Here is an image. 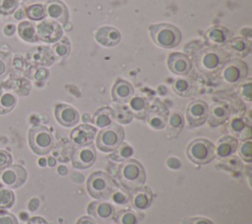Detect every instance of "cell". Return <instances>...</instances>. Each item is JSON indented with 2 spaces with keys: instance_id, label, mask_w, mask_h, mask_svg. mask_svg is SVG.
<instances>
[{
  "instance_id": "obj_1",
  "label": "cell",
  "mask_w": 252,
  "mask_h": 224,
  "mask_svg": "<svg viewBox=\"0 0 252 224\" xmlns=\"http://www.w3.org/2000/svg\"><path fill=\"white\" fill-rule=\"evenodd\" d=\"M117 178L128 191H135L145 184L146 173L143 165L136 159H125L118 168Z\"/></svg>"
},
{
  "instance_id": "obj_2",
  "label": "cell",
  "mask_w": 252,
  "mask_h": 224,
  "mask_svg": "<svg viewBox=\"0 0 252 224\" xmlns=\"http://www.w3.org/2000/svg\"><path fill=\"white\" fill-rule=\"evenodd\" d=\"M226 61H228L227 52L214 46L206 47L195 57L196 66L203 73H215L220 70Z\"/></svg>"
},
{
  "instance_id": "obj_3",
  "label": "cell",
  "mask_w": 252,
  "mask_h": 224,
  "mask_svg": "<svg viewBox=\"0 0 252 224\" xmlns=\"http://www.w3.org/2000/svg\"><path fill=\"white\" fill-rule=\"evenodd\" d=\"M149 31L155 44L161 48H174L176 47L182 38L179 28L170 24H156L149 26Z\"/></svg>"
},
{
  "instance_id": "obj_4",
  "label": "cell",
  "mask_w": 252,
  "mask_h": 224,
  "mask_svg": "<svg viewBox=\"0 0 252 224\" xmlns=\"http://www.w3.org/2000/svg\"><path fill=\"white\" fill-rule=\"evenodd\" d=\"M89 194L96 199H107L117 190V185L111 177L101 171L94 172L87 182Z\"/></svg>"
},
{
  "instance_id": "obj_5",
  "label": "cell",
  "mask_w": 252,
  "mask_h": 224,
  "mask_svg": "<svg viewBox=\"0 0 252 224\" xmlns=\"http://www.w3.org/2000/svg\"><path fill=\"white\" fill-rule=\"evenodd\" d=\"M124 129L118 124H110L102 128L96 137V146L104 152L116 150L124 140Z\"/></svg>"
},
{
  "instance_id": "obj_6",
  "label": "cell",
  "mask_w": 252,
  "mask_h": 224,
  "mask_svg": "<svg viewBox=\"0 0 252 224\" xmlns=\"http://www.w3.org/2000/svg\"><path fill=\"white\" fill-rule=\"evenodd\" d=\"M187 157L195 164L210 163L216 155L215 145L206 139H196L192 140L186 149Z\"/></svg>"
},
{
  "instance_id": "obj_7",
  "label": "cell",
  "mask_w": 252,
  "mask_h": 224,
  "mask_svg": "<svg viewBox=\"0 0 252 224\" xmlns=\"http://www.w3.org/2000/svg\"><path fill=\"white\" fill-rule=\"evenodd\" d=\"M29 142L34 153L44 155L52 149L54 139L47 128L43 126H34L29 132Z\"/></svg>"
},
{
  "instance_id": "obj_8",
  "label": "cell",
  "mask_w": 252,
  "mask_h": 224,
  "mask_svg": "<svg viewBox=\"0 0 252 224\" xmlns=\"http://www.w3.org/2000/svg\"><path fill=\"white\" fill-rule=\"evenodd\" d=\"M26 169L18 164L0 168V186L4 185L12 189L21 187L27 180Z\"/></svg>"
},
{
  "instance_id": "obj_9",
  "label": "cell",
  "mask_w": 252,
  "mask_h": 224,
  "mask_svg": "<svg viewBox=\"0 0 252 224\" xmlns=\"http://www.w3.org/2000/svg\"><path fill=\"white\" fill-rule=\"evenodd\" d=\"M221 78L230 84H236L244 80L248 73L247 65L238 59L226 61L221 67Z\"/></svg>"
},
{
  "instance_id": "obj_10",
  "label": "cell",
  "mask_w": 252,
  "mask_h": 224,
  "mask_svg": "<svg viewBox=\"0 0 252 224\" xmlns=\"http://www.w3.org/2000/svg\"><path fill=\"white\" fill-rule=\"evenodd\" d=\"M168 108L161 101L156 100L149 106L146 117L148 124L156 130H161L165 128L168 121Z\"/></svg>"
},
{
  "instance_id": "obj_11",
  "label": "cell",
  "mask_w": 252,
  "mask_h": 224,
  "mask_svg": "<svg viewBox=\"0 0 252 224\" xmlns=\"http://www.w3.org/2000/svg\"><path fill=\"white\" fill-rule=\"evenodd\" d=\"M36 35L46 43H55L63 37L61 26L52 20H44L36 26Z\"/></svg>"
},
{
  "instance_id": "obj_12",
  "label": "cell",
  "mask_w": 252,
  "mask_h": 224,
  "mask_svg": "<svg viewBox=\"0 0 252 224\" xmlns=\"http://www.w3.org/2000/svg\"><path fill=\"white\" fill-rule=\"evenodd\" d=\"M209 106L203 100H194L192 101L186 111V117L188 123L191 127L202 126L208 118Z\"/></svg>"
},
{
  "instance_id": "obj_13",
  "label": "cell",
  "mask_w": 252,
  "mask_h": 224,
  "mask_svg": "<svg viewBox=\"0 0 252 224\" xmlns=\"http://www.w3.org/2000/svg\"><path fill=\"white\" fill-rule=\"evenodd\" d=\"M88 213L94 219V221L101 224H105L110 219H112V217L115 214V209L114 206L109 202L96 200L89 204Z\"/></svg>"
},
{
  "instance_id": "obj_14",
  "label": "cell",
  "mask_w": 252,
  "mask_h": 224,
  "mask_svg": "<svg viewBox=\"0 0 252 224\" xmlns=\"http://www.w3.org/2000/svg\"><path fill=\"white\" fill-rule=\"evenodd\" d=\"M96 158L94 146L91 143L88 145L79 146L72 155V164L75 168L86 169L91 167Z\"/></svg>"
},
{
  "instance_id": "obj_15",
  "label": "cell",
  "mask_w": 252,
  "mask_h": 224,
  "mask_svg": "<svg viewBox=\"0 0 252 224\" xmlns=\"http://www.w3.org/2000/svg\"><path fill=\"white\" fill-rule=\"evenodd\" d=\"M45 15L52 21L66 25L69 20V10L67 6L60 0H48L44 4Z\"/></svg>"
},
{
  "instance_id": "obj_16",
  "label": "cell",
  "mask_w": 252,
  "mask_h": 224,
  "mask_svg": "<svg viewBox=\"0 0 252 224\" xmlns=\"http://www.w3.org/2000/svg\"><path fill=\"white\" fill-rule=\"evenodd\" d=\"M54 114L57 122L64 127H73L77 125L80 120L79 112L68 104H57Z\"/></svg>"
},
{
  "instance_id": "obj_17",
  "label": "cell",
  "mask_w": 252,
  "mask_h": 224,
  "mask_svg": "<svg viewBox=\"0 0 252 224\" xmlns=\"http://www.w3.org/2000/svg\"><path fill=\"white\" fill-rule=\"evenodd\" d=\"M167 65L169 70L179 76L189 74L192 69V63L186 54L180 52H173L168 56Z\"/></svg>"
},
{
  "instance_id": "obj_18",
  "label": "cell",
  "mask_w": 252,
  "mask_h": 224,
  "mask_svg": "<svg viewBox=\"0 0 252 224\" xmlns=\"http://www.w3.org/2000/svg\"><path fill=\"white\" fill-rule=\"evenodd\" d=\"M96 134V129L91 125L83 124L76 127L70 134V139L74 144L78 146L88 145L93 142L94 136Z\"/></svg>"
},
{
  "instance_id": "obj_19",
  "label": "cell",
  "mask_w": 252,
  "mask_h": 224,
  "mask_svg": "<svg viewBox=\"0 0 252 224\" xmlns=\"http://www.w3.org/2000/svg\"><path fill=\"white\" fill-rule=\"evenodd\" d=\"M204 37L208 44L214 47H220L225 45L230 37L231 32L228 28L221 26H215L210 28L204 34Z\"/></svg>"
},
{
  "instance_id": "obj_20",
  "label": "cell",
  "mask_w": 252,
  "mask_h": 224,
  "mask_svg": "<svg viewBox=\"0 0 252 224\" xmlns=\"http://www.w3.org/2000/svg\"><path fill=\"white\" fill-rule=\"evenodd\" d=\"M95 40L102 46L105 47H113L116 46L121 40V33L120 31L113 28V27H101L99 28L95 34Z\"/></svg>"
},
{
  "instance_id": "obj_21",
  "label": "cell",
  "mask_w": 252,
  "mask_h": 224,
  "mask_svg": "<svg viewBox=\"0 0 252 224\" xmlns=\"http://www.w3.org/2000/svg\"><path fill=\"white\" fill-rule=\"evenodd\" d=\"M111 95L115 102L127 103L134 96V88L130 83L118 79L112 86Z\"/></svg>"
},
{
  "instance_id": "obj_22",
  "label": "cell",
  "mask_w": 252,
  "mask_h": 224,
  "mask_svg": "<svg viewBox=\"0 0 252 224\" xmlns=\"http://www.w3.org/2000/svg\"><path fill=\"white\" fill-rule=\"evenodd\" d=\"M27 57L29 61H31L32 63L43 66H50L53 64L55 60L52 50L44 46H39L31 49L28 52Z\"/></svg>"
},
{
  "instance_id": "obj_23",
  "label": "cell",
  "mask_w": 252,
  "mask_h": 224,
  "mask_svg": "<svg viewBox=\"0 0 252 224\" xmlns=\"http://www.w3.org/2000/svg\"><path fill=\"white\" fill-rule=\"evenodd\" d=\"M130 200L132 205L139 210L147 209L153 200L152 191L147 187H141L135 191H132V195L130 196Z\"/></svg>"
},
{
  "instance_id": "obj_24",
  "label": "cell",
  "mask_w": 252,
  "mask_h": 224,
  "mask_svg": "<svg viewBox=\"0 0 252 224\" xmlns=\"http://www.w3.org/2000/svg\"><path fill=\"white\" fill-rule=\"evenodd\" d=\"M228 116H229L228 107L224 103L217 102L214 105H212L211 109H209L207 120L210 126L217 127L223 124L227 120Z\"/></svg>"
},
{
  "instance_id": "obj_25",
  "label": "cell",
  "mask_w": 252,
  "mask_h": 224,
  "mask_svg": "<svg viewBox=\"0 0 252 224\" xmlns=\"http://www.w3.org/2000/svg\"><path fill=\"white\" fill-rule=\"evenodd\" d=\"M225 46L228 52L239 57L247 56L251 50V44L245 37L230 38Z\"/></svg>"
},
{
  "instance_id": "obj_26",
  "label": "cell",
  "mask_w": 252,
  "mask_h": 224,
  "mask_svg": "<svg viewBox=\"0 0 252 224\" xmlns=\"http://www.w3.org/2000/svg\"><path fill=\"white\" fill-rule=\"evenodd\" d=\"M238 141L231 136L222 137L218 140L216 152L220 157H226L234 153L237 149Z\"/></svg>"
},
{
  "instance_id": "obj_27",
  "label": "cell",
  "mask_w": 252,
  "mask_h": 224,
  "mask_svg": "<svg viewBox=\"0 0 252 224\" xmlns=\"http://www.w3.org/2000/svg\"><path fill=\"white\" fill-rule=\"evenodd\" d=\"M114 120V110L108 106L97 109L93 116V123L99 128H105L112 124Z\"/></svg>"
},
{
  "instance_id": "obj_28",
  "label": "cell",
  "mask_w": 252,
  "mask_h": 224,
  "mask_svg": "<svg viewBox=\"0 0 252 224\" xmlns=\"http://www.w3.org/2000/svg\"><path fill=\"white\" fill-rule=\"evenodd\" d=\"M18 33L20 35V37L28 42H37L39 39L36 35V30H35V27L32 23L30 22H22L20 23V25L18 26Z\"/></svg>"
},
{
  "instance_id": "obj_29",
  "label": "cell",
  "mask_w": 252,
  "mask_h": 224,
  "mask_svg": "<svg viewBox=\"0 0 252 224\" xmlns=\"http://www.w3.org/2000/svg\"><path fill=\"white\" fill-rule=\"evenodd\" d=\"M129 102H130V107L133 111L132 112L133 116H135L137 118H140V119L146 117L147 110L150 106L149 102L146 98L136 96V97H132Z\"/></svg>"
},
{
  "instance_id": "obj_30",
  "label": "cell",
  "mask_w": 252,
  "mask_h": 224,
  "mask_svg": "<svg viewBox=\"0 0 252 224\" xmlns=\"http://www.w3.org/2000/svg\"><path fill=\"white\" fill-rule=\"evenodd\" d=\"M184 126V120L179 113H173L168 121V133L172 137H177Z\"/></svg>"
},
{
  "instance_id": "obj_31",
  "label": "cell",
  "mask_w": 252,
  "mask_h": 224,
  "mask_svg": "<svg viewBox=\"0 0 252 224\" xmlns=\"http://www.w3.org/2000/svg\"><path fill=\"white\" fill-rule=\"evenodd\" d=\"M114 216L117 224H138L137 215L130 209L119 210Z\"/></svg>"
},
{
  "instance_id": "obj_32",
  "label": "cell",
  "mask_w": 252,
  "mask_h": 224,
  "mask_svg": "<svg viewBox=\"0 0 252 224\" xmlns=\"http://www.w3.org/2000/svg\"><path fill=\"white\" fill-rule=\"evenodd\" d=\"M133 113L132 111L124 106V105H117L115 107V111H114V118H116V120L121 123V124H129L132 119H133Z\"/></svg>"
},
{
  "instance_id": "obj_33",
  "label": "cell",
  "mask_w": 252,
  "mask_h": 224,
  "mask_svg": "<svg viewBox=\"0 0 252 224\" xmlns=\"http://www.w3.org/2000/svg\"><path fill=\"white\" fill-rule=\"evenodd\" d=\"M26 15L32 21H39L45 17V10L41 4H33L27 8Z\"/></svg>"
},
{
  "instance_id": "obj_34",
  "label": "cell",
  "mask_w": 252,
  "mask_h": 224,
  "mask_svg": "<svg viewBox=\"0 0 252 224\" xmlns=\"http://www.w3.org/2000/svg\"><path fill=\"white\" fill-rule=\"evenodd\" d=\"M71 50V44L67 37H63L57 41V43L53 46L54 53L59 57H67Z\"/></svg>"
},
{
  "instance_id": "obj_35",
  "label": "cell",
  "mask_w": 252,
  "mask_h": 224,
  "mask_svg": "<svg viewBox=\"0 0 252 224\" xmlns=\"http://www.w3.org/2000/svg\"><path fill=\"white\" fill-rule=\"evenodd\" d=\"M15 202V196L9 189L0 187V208H9Z\"/></svg>"
},
{
  "instance_id": "obj_36",
  "label": "cell",
  "mask_w": 252,
  "mask_h": 224,
  "mask_svg": "<svg viewBox=\"0 0 252 224\" xmlns=\"http://www.w3.org/2000/svg\"><path fill=\"white\" fill-rule=\"evenodd\" d=\"M173 90L181 96L191 95V84L184 79H178L173 84Z\"/></svg>"
},
{
  "instance_id": "obj_37",
  "label": "cell",
  "mask_w": 252,
  "mask_h": 224,
  "mask_svg": "<svg viewBox=\"0 0 252 224\" xmlns=\"http://www.w3.org/2000/svg\"><path fill=\"white\" fill-rule=\"evenodd\" d=\"M11 69V55L0 51V81L7 77Z\"/></svg>"
},
{
  "instance_id": "obj_38",
  "label": "cell",
  "mask_w": 252,
  "mask_h": 224,
  "mask_svg": "<svg viewBox=\"0 0 252 224\" xmlns=\"http://www.w3.org/2000/svg\"><path fill=\"white\" fill-rule=\"evenodd\" d=\"M16 104V97L11 93H5L0 98V113H7L11 111Z\"/></svg>"
},
{
  "instance_id": "obj_39",
  "label": "cell",
  "mask_w": 252,
  "mask_h": 224,
  "mask_svg": "<svg viewBox=\"0 0 252 224\" xmlns=\"http://www.w3.org/2000/svg\"><path fill=\"white\" fill-rule=\"evenodd\" d=\"M17 0H0V12L4 15L12 14L18 7Z\"/></svg>"
},
{
  "instance_id": "obj_40",
  "label": "cell",
  "mask_w": 252,
  "mask_h": 224,
  "mask_svg": "<svg viewBox=\"0 0 252 224\" xmlns=\"http://www.w3.org/2000/svg\"><path fill=\"white\" fill-rule=\"evenodd\" d=\"M248 127L245 126L244 122L241 119H233L230 123V130L233 134H237L240 136V134H244L243 132L247 129Z\"/></svg>"
},
{
  "instance_id": "obj_41",
  "label": "cell",
  "mask_w": 252,
  "mask_h": 224,
  "mask_svg": "<svg viewBox=\"0 0 252 224\" xmlns=\"http://www.w3.org/2000/svg\"><path fill=\"white\" fill-rule=\"evenodd\" d=\"M240 155L246 162H251V140L244 141L240 146Z\"/></svg>"
},
{
  "instance_id": "obj_42",
  "label": "cell",
  "mask_w": 252,
  "mask_h": 224,
  "mask_svg": "<svg viewBox=\"0 0 252 224\" xmlns=\"http://www.w3.org/2000/svg\"><path fill=\"white\" fill-rule=\"evenodd\" d=\"M117 149H118V151L116 152V155L120 156L119 158L124 159V160L126 158H128L130 155H132V153H133V149L127 143H121Z\"/></svg>"
},
{
  "instance_id": "obj_43",
  "label": "cell",
  "mask_w": 252,
  "mask_h": 224,
  "mask_svg": "<svg viewBox=\"0 0 252 224\" xmlns=\"http://www.w3.org/2000/svg\"><path fill=\"white\" fill-rule=\"evenodd\" d=\"M0 224H18V219L14 214L2 211L0 212Z\"/></svg>"
},
{
  "instance_id": "obj_44",
  "label": "cell",
  "mask_w": 252,
  "mask_h": 224,
  "mask_svg": "<svg viewBox=\"0 0 252 224\" xmlns=\"http://www.w3.org/2000/svg\"><path fill=\"white\" fill-rule=\"evenodd\" d=\"M110 197L114 202L118 204H125L129 200V196H127L124 192H121V191H115Z\"/></svg>"
},
{
  "instance_id": "obj_45",
  "label": "cell",
  "mask_w": 252,
  "mask_h": 224,
  "mask_svg": "<svg viewBox=\"0 0 252 224\" xmlns=\"http://www.w3.org/2000/svg\"><path fill=\"white\" fill-rule=\"evenodd\" d=\"M182 224H214L211 220L204 217H186L183 219Z\"/></svg>"
},
{
  "instance_id": "obj_46",
  "label": "cell",
  "mask_w": 252,
  "mask_h": 224,
  "mask_svg": "<svg viewBox=\"0 0 252 224\" xmlns=\"http://www.w3.org/2000/svg\"><path fill=\"white\" fill-rule=\"evenodd\" d=\"M11 163H12L11 154L6 150L0 149V168L7 167V166L11 165Z\"/></svg>"
},
{
  "instance_id": "obj_47",
  "label": "cell",
  "mask_w": 252,
  "mask_h": 224,
  "mask_svg": "<svg viewBox=\"0 0 252 224\" xmlns=\"http://www.w3.org/2000/svg\"><path fill=\"white\" fill-rule=\"evenodd\" d=\"M240 91L243 98H245L247 101H251V83L250 82L242 84Z\"/></svg>"
},
{
  "instance_id": "obj_48",
  "label": "cell",
  "mask_w": 252,
  "mask_h": 224,
  "mask_svg": "<svg viewBox=\"0 0 252 224\" xmlns=\"http://www.w3.org/2000/svg\"><path fill=\"white\" fill-rule=\"evenodd\" d=\"M77 224H95V221L89 216H83L77 221Z\"/></svg>"
},
{
  "instance_id": "obj_49",
  "label": "cell",
  "mask_w": 252,
  "mask_h": 224,
  "mask_svg": "<svg viewBox=\"0 0 252 224\" xmlns=\"http://www.w3.org/2000/svg\"><path fill=\"white\" fill-rule=\"evenodd\" d=\"M28 224H48V222H47L46 220H44L43 218L36 216V217L31 218V219L29 220Z\"/></svg>"
},
{
  "instance_id": "obj_50",
  "label": "cell",
  "mask_w": 252,
  "mask_h": 224,
  "mask_svg": "<svg viewBox=\"0 0 252 224\" xmlns=\"http://www.w3.org/2000/svg\"><path fill=\"white\" fill-rule=\"evenodd\" d=\"M18 2H22V1H24V0H17Z\"/></svg>"
}]
</instances>
